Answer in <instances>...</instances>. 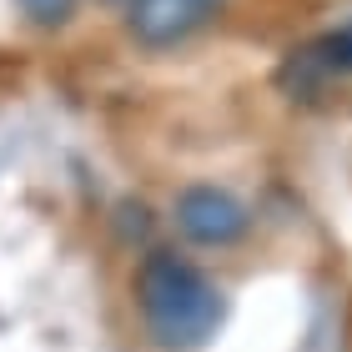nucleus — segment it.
<instances>
[{"instance_id": "1", "label": "nucleus", "mask_w": 352, "mask_h": 352, "mask_svg": "<svg viewBox=\"0 0 352 352\" xmlns=\"http://www.w3.org/2000/svg\"><path fill=\"white\" fill-rule=\"evenodd\" d=\"M136 312L146 338L162 352H197L217 338L221 317H227V297L221 287L206 277V272L191 257H176V252H146L136 267Z\"/></svg>"}, {"instance_id": "2", "label": "nucleus", "mask_w": 352, "mask_h": 352, "mask_svg": "<svg viewBox=\"0 0 352 352\" xmlns=\"http://www.w3.org/2000/svg\"><path fill=\"white\" fill-rule=\"evenodd\" d=\"M171 217H176V232L186 236L191 247H206V252H221V247H236L252 227V212L232 197L227 186H182L171 201Z\"/></svg>"}, {"instance_id": "3", "label": "nucleus", "mask_w": 352, "mask_h": 352, "mask_svg": "<svg viewBox=\"0 0 352 352\" xmlns=\"http://www.w3.org/2000/svg\"><path fill=\"white\" fill-rule=\"evenodd\" d=\"M221 10L227 0H126V30L146 51H171L206 30Z\"/></svg>"}, {"instance_id": "4", "label": "nucleus", "mask_w": 352, "mask_h": 352, "mask_svg": "<svg viewBox=\"0 0 352 352\" xmlns=\"http://www.w3.org/2000/svg\"><path fill=\"white\" fill-rule=\"evenodd\" d=\"M15 10H21V21L36 25V30H60L76 15V0H15Z\"/></svg>"}, {"instance_id": "5", "label": "nucleus", "mask_w": 352, "mask_h": 352, "mask_svg": "<svg viewBox=\"0 0 352 352\" xmlns=\"http://www.w3.org/2000/svg\"><path fill=\"white\" fill-rule=\"evenodd\" d=\"M307 56H312L322 71H352V21H347V25H338L332 36H322Z\"/></svg>"}, {"instance_id": "6", "label": "nucleus", "mask_w": 352, "mask_h": 352, "mask_svg": "<svg viewBox=\"0 0 352 352\" xmlns=\"http://www.w3.org/2000/svg\"><path fill=\"white\" fill-rule=\"evenodd\" d=\"M121 6H126V0H121Z\"/></svg>"}]
</instances>
